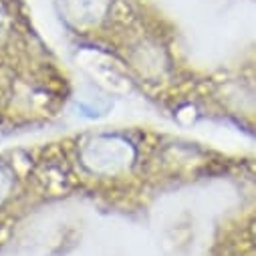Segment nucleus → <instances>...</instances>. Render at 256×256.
I'll return each instance as SVG.
<instances>
[{"label": "nucleus", "instance_id": "obj_1", "mask_svg": "<svg viewBox=\"0 0 256 256\" xmlns=\"http://www.w3.org/2000/svg\"><path fill=\"white\" fill-rule=\"evenodd\" d=\"M36 150L62 200H83L117 216L144 214L162 196L224 166L208 146L150 125L87 127Z\"/></svg>", "mask_w": 256, "mask_h": 256}, {"label": "nucleus", "instance_id": "obj_3", "mask_svg": "<svg viewBox=\"0 0 256 256\" xmlns=\"http://www.w3.org/2000/svg\"><path fill=\"white\" fill-rule=\"evenodd\" d=\"M73 99V79L26 0H0V132L48 125Z\"/></svg>", "mask_w": 256, "mask_h": 256}, {"label": "nucleus", "instance_id": "obj_2", "mask_svg": "<svg viewBox=\"0 0 256 256\" xmlns=\"http://www.w3.org/2000/svg\"><path fill=\"white\" fill-rule=\"evenodd\" d=\"M54 8L77 48L109 60L160 111L196 77L182 62L176 24L154 0H54Z\"/></svg>", "mask_w": 256, "mask_h": 256}]
</instances>
